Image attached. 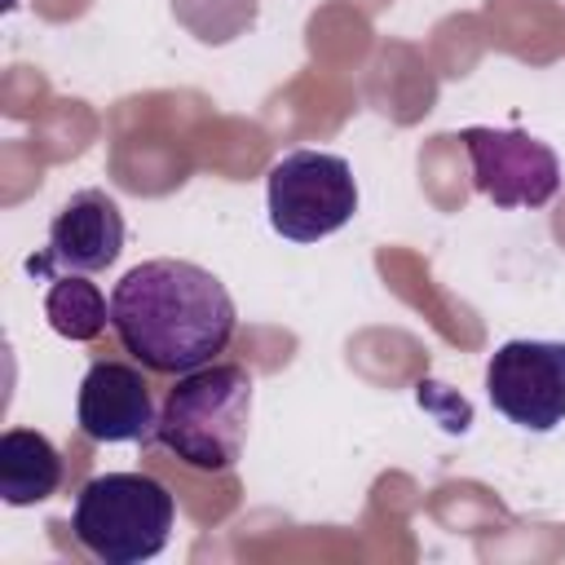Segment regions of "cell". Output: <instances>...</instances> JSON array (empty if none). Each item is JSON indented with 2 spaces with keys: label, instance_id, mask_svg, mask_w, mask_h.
Here are the masks:
<instances>
[{
  "label": "cell",
  "instance_id": "obj_1",
  "mask_svg": "<svg viewBox=\"0 0 565 565\" xmlns=\"http://www.w3.org/2000/svg\"><path fill=\"white\" fill-rule=\"evenodd\" d=\"M234 327L238 309L225 282L194 260H141L110 287V331L154 375H185L216 362Z\"/></svg>",
  "mask_w": 565,
  "mask_h": 565
},
{
  "label": "cell",
  "instance_id": "obj_2",
  "mask_svg": "<svg viewBox=\"0 0 565 565\" xmlns=\"http://www.w3.org/2000/svg\"><path fill=\"white\" fill-rule=\"evenodd\" d=\"M252 375L238 362H207L177 375L159 406L154 441L194 472H230L252 424Z\"/></svg>",
  "mask_w": 565,
  "mask_h": 565
},
{
  "label": "cell",
  "instance_id": "obj_3",
  "mask_svg": "<svg viewBox=\"0 0 565 565\" xmlns=\"http://www.w3.org/2000/svg\"><path fill=\"white\" fill-rule=\"evenodd\" d=\"M177 521L172 490L150 472H102L79 486L71 508L75 543L102 565L154 561Z\"/></svg>",
  "mask_w": 565,
  "mask_h": 565
},
{
  "label": "cell",
  "instance_id": "obj_4",
  "mask_svg": "<svg viewBox=\"0 0 565 565\" xmlns=\"http://www.w3.org/2000/svg\"><path fill=\"white\" fill-rule=\"evenodd\" d=\"M265 207L274 234L287 243H318L344 230L358 212V181L344 154L291 150L265 177Z\"/></svg>",
  "mask_w": 565,
  "mask_h": 565
},
{
  "label": "cell",
  "instance_id": "obj_5",
  "mask_svg": "<svg viewBox=\"0 0 565 565\" xmlns=\"http://www.w3.org/2000/svg\"><path fill=\"white\" fill-rule=\"evenodd\" d=\"M490 406L525 428L552 433L565 424V340H508L486 362Z\"/></svg>",
  "mask_w": 565,
  "mask_h": 565
},
{
  "label": "cell",
  "instance_id": "obj_6",
  "mask_svg": "<svg viewBox=\"0 0 565 565\" xmlns=\"http://www.w3.org/2000/svg\"><path fill=\"white\" fill-rule=\"evenodd\" d=\"M472 168V185L494 207H543L561 190V159L547 141L521 128L472 124L459 132Z\"/></svg>",
  "mask_w": 565,
  "mask_h": 565
},
{
  "label": "cell",
  "instance_id": "obj_7",
  "mask_svg": "<svg viewBox=\"0 0 565 565\" xmlns=\"http://www.w3.org/2000/svg\"><path fill=\"white\" fill-rule=\"evenodd\" d=\"M124 252V212L106 190H75L53 225H49V247L26 260L31 274L57 278V274H97L115 265Z\"/></svg>",
  "mask_w": 565,
  "mask_h": 565
},
{
  "label": "cell",
  "instance_id": "obj_8",
  "mask_svg": "<svg viewBox=\"0 0 565 565\" xmlns=\"http://www.w3.org/2000/svg\"><path fill=\"white\" fill-rule=\"evenodd\" d=\"M75 419H79V433L88 441L115 446V441H146V437H154L159 411H154L150 384H146V375L137 366L102 358L79 380Z\"/></svg>",
  "mask_w": 565,
  "mask_h": 565
},
{
  "label": "cell",
  "instance_id": "obj_9",
  "mask_svg": "<svg viewBox=\"0 0 565 565\" xmlns=\"http://www.w3.org/2000/svg\"><path fill=\"white\" fill-rule=\"evenodd\" d=\"M62 490V455L35 428H9L0 437V499L9 508L44 503Z\"/></svg>",
  "mask_w": 565,
  "mask_h": 565
},
{
  "label": "cell",
  "instance_id": "obj_10",
  "mask_svg": "<svg viewBox=\"0 0 565 565\" xmlns=\"http://www.w3.org/2000/svg\"><path fill=\"white\" fill-rule=\"evenodd\" d=\"M44 318L62 340L84 344L110 327V300L97 291V282H88V274H57L49 278Z\"/></svg>",
  "mask_w": 565,
  "mask_h": 565
}]
</instances>
